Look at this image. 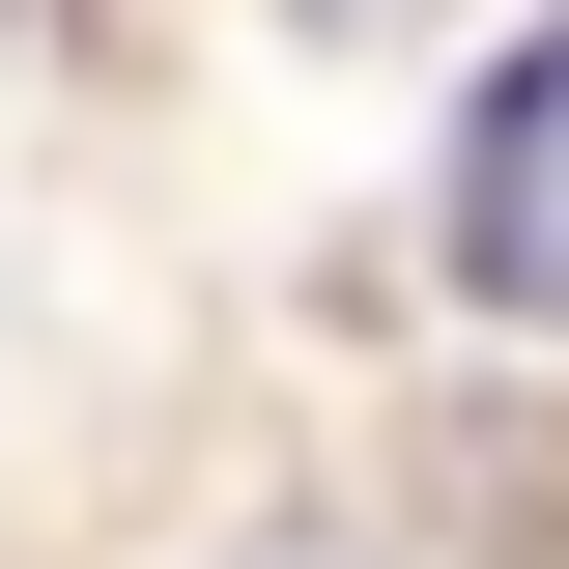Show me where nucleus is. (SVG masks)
I'll use <instances>...</instances> for the list:
<instances>
[{"label":"nucleus","instance_id":"obj_1","mask_svg":"<svg viewBox=\"0 0 569 569\" xmlns=\"http://www.w3.org/2000/svg\"><path fill=\"white\" fill-rule=\"evenodd\" d=\"M456 284L569 342V29H541L512 86H485V114H456Z\"/></svg>","mask_w":569,"mask_h":569}]
</instances>
